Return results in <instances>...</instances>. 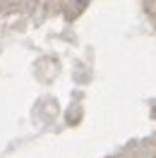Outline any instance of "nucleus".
<instances>
[{
	"instance_id": "f257e3e1",
	"label": "nucleus",
	"mask_w": 156,
	"mask_h": 158,
	"mask_svg": "<svg viewBox=\"0 0 156 158\" xmlns=\"http://www.w3.org/2000/svg\"><path fill=\"white\" fill-rule=\"evenodd\" d=\"M75 2H79V5H82V2H87V0H75Z\"/></svg>"
}]
</instances>
